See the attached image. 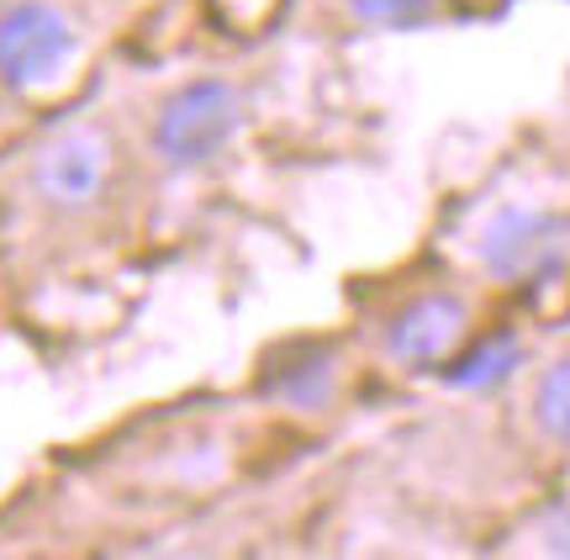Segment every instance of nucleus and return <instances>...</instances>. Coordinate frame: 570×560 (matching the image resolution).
<instances>
[{"label":"nucleus","mask_w":570,"mask_h":560,"mask_svg":"<svg viewBox=\"0 0 570 560\" xmlns=\"http://www.w3.org/2000/svg\"><path fill=\"white\" fill-rule=\"evenodd\" d=\"M475 259L491 281L502 286H529V281H554L570 259V217L550 207H497L481 223L475 238Z\"/></svg>","instance_id":"obj_1"},{"label":"nucleus","mask_w":570,"mask_h":560,"mask_svg":"<svg viewBox=\"0 0 570 560\" xmlns=\"http://www.w3.org/2000/svg\"><path fill=\"white\" fill-rule=\"evenodd\" d=\"M244 127V96L227 80H190L180 85L154 117V154L169 169L212 165Z\"/></svg>","instance_id":"obj_2"},{"label":"nucleus","mask_w":570,"mask_h":560,"mask_svg":"<svg viewBox=\"0 0 570 560\" xmlns=\"http://www.w3.org/2000/svg\"><path fill=\"white\" fill-rule=\"evenodd\" d=\"M75 27L48 0H21L0 11V80L11 90H42L75 59Z\"/></svg>","instance_id":"obj_3"},{"label":"nucleus","mask_w":570,"mask_h":560,"mask_svg":"<svg viewBox=\"0 0 570 560\" xmlns=\"http://www.w3.org/2000/svg\"><path fill=\"white\" fill-rule=\"evenodd\" d=\"M106 180H111V144L96 127H69L53 144H42L32 159V190L59 212L96 207Z\"/></svg>","instance_id":"obj_4"},{"label":"nucleus","mask_w":570,"mask_h":560,"mask_svg":"<svg viewBox=\"0 0 570 560\" xmlns=\"http://www.w3.org/2000/svg\"><path fill=\"white\" fill-rule=\"evenodd\" d=\"M470 328V307L460 291H423L391 312L386 323V354L407 371H433L449 365Z\"/></svg>","instance_id":"obj_5"},{"label":"nucleus","mask_w":570,"mask_h":560,"mask_svg":"<svg viewBox=\"0 0 570 560\" xmlns=\"http://www.w3.org/2000/svg\"><path fill=\"white\" fill-rule=\"evenodd\" d=\"M265 392L285 407H327L338 392V360L323 344H296L265 371Z\"/></svg>","instance_id":"obj_6"},{"label":"nucleus","mask_w":570,"mask_h":560,"mask_svg":"<svg viewBox=\"0 0 570 560\" xmlns=\"http://www.w3.org/2000/svg\"><path fill=\"white\" fill-rule=\"evenodd\" d=\"M518 365H523V344L512 333H491V338H481L475 350H465L449 365L444 381L460 386V392H497L502 381L518 375Z\"/></svg>","instance_id":"obj_7"},{"label":"nucleus","mask_w":570,"mask_h":560,"mask_svg":"<svg viewBox=\"0 0 570 560\" xmlns=\"http://www.w3.org/2000/svg\"><path fill=\"white\" fill-rule=\"evenodd\" d=\"M533 429L550 439V444H570V354L550 360L539 381H533Z\"/></svg>","instance_id":"obj_8"},{"label":"nucleus","mask_w":570,"mask_h":560,"mask_svg":"<svg viewBox=\"0 0 570 560\" xmlns=\"http://www.w3.org/2000/svg\"><path fill=\"white\" fill-rule=\"evenodd\" d=\"M348 11L370 27H412L433 11V0H348Z\"/></svg>","instance_id":"obj_9"},{"label":"nucleus","mask_w":570,"mask_h":560,"mask_svg":"<svg viewBox=\"0 0 570 560\" xmlns=\"http://www.w3.org/2000/svg\"><path fill=\"white\" fill-rule=\"evenodd\" d=\"M550 544H554V556H566V560H570V513L550 529Z\"/></svg>","instance_id":"obj_10"},{"label":"nucleus","mask_w":570,"mask_h":560,"mask_svg":"<svg viewBox=\"0 0 570 560\" xmlns=\"http://www.w3.org/2000/svg\"><path fill=\"white\" fill-rule=\"evenodd\" d=\"M154 560H190V556H154Z\"/></svg>","instance_id":"obj_11"}]
</instances>
